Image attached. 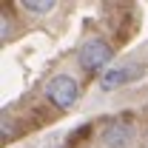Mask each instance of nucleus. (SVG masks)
<instances>
[{"mask_svg": "<svg viewBox=\"0 0 148 148\" xmlns=\"http://www.w3.org/2000/svg\"><path fill=\"white\" fill-rule=\"evenodd\" d=\"M43 97H46V103H49L51 108L69 111V108H74V106L80 103V80H77L74 74L60 71L43 86Z\"/></svg>", "mask_w": 148, "mask_h": 148, "instance_id": "obj_1", "label": "nucleus"}, {"mask_svg": "<svg viewBox=\"0 0 148 148\" xmlns=\"http://www.w3.org/2000/svg\"><path fill=\"white\" fill-rule=\"evenodd\" d=\"M114 57V46L106 37H88L80 49H77V69L86 74H100L103 77V69L111 63ZM108 71V69H106Z\"/></svg>", "mask_w": 148, "mask_h": 148, "instance_id": "obj_2", "label": "nucleus"}, {"mask_svg": "<svg viewBox=\"0 0 148 148\" xmlns=\"http://www.w3.org/2000/svg\"><path fill=\"white\" fill-rule=\"evenodd\" d=\"M145 71H148V63H145V60H123V63L111 66L108 71H103V77H100V88H103V91L123 88V86H128V83L143 80Z\"/></svg>", "mask_w": 148, "mask_h": 148, "instance_id": "obj_3", "label": "nucleus"}, {"mask_svg": "<svg viewBox=\"0 0 148 148\" xmlns=\"http://www.w3.org/2000/svg\"><path fill=\"white\" fill-rule=\"evenodd\" d=\"M134 143H137V125L125 117H114L100 128L103 148H134Z\"/></svg>", "mask_w": 148, "mask_h": 148, "instance_id": "obj_4", "label": "nucleus"}, {"mask_svg": "<svg viewBox=\"0 0 148 148\" xmlns=\"http://www.w3.org/2000/svg\"><path fill=\"white\" fill-rule=\"evenodd\" d=\"M20 9H23L26 14H32V17H46V14H51L57 9V3L54 0H23Z\"/></svg>", "mask_w": 148, "mask_h": 148, "instance_id": "obj_5", "label": "nucleus"}]
</instances>
